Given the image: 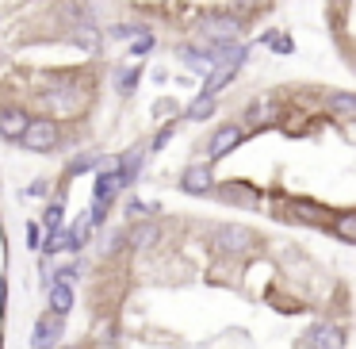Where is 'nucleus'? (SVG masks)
Listing matches in <instances>:
<instances>
[{
    "label": "nucleus",
    "instance_id": "f257e3e1",
    "mask_svg": "<svg viewBox=\"0 0 356 349\" xmlns=\"http://www.w3.org/2000/svg\"><path fill=\"white\" fill-rule=\"evenodd\" d=\"M241 27L245 24H241L238 12H203L195 31H200V39L207 47H226V42H234L241 35Z\"/></svg>",
    "mask_w": 356,
    "mask_h": 349
},
{
    "label": "nucleus",
    "instance_id": "f03ea898",
    "mask_svg": "<svg viewBox=\"0 0 356 349\" xmlns=\"http://www.w3.org/2000/svg\"><path fill=\"white\" fill-rule=\"evenodd\" d=\"M58 142H62V131H58L54 119H27L24 134H19V146L31 150V154H54Z\"/></svg>",
    "mask_w": 356,
    "mask_h": 349
},
{
    "label": "nucleus",
    "instance_id": "7ed1b4c3",
    "mask_svg": "<svg viewBox=\"0 0 356 349\" xmlns=\"http://www.w3.org/2000/svg\"><path fill=\"white\" fill-rule=\"evenodd\" d=\"M85 88L81 85H50L47 93H42V104H47L54 116H77L81 104H85Z\"/></svg>",
    "mask_w": 356,
    "mask_h": 349
},
{
    "label": "nucleus",
    "instance_id": "20e7f679",
    "mask_svg": "<svg viewBox=\"0 0 356 349\" xmlns=\"http://www.w3.org/2000/svg\"><path fill=\"white\" fill-rule=\"evenodd\" d=\"M241 142V127L238 123H226V127H218L215 134H211V142H207V157L211 162H218V157H226L234 146Z\"/></svg>",
    "mask_w": 356,
    "mask_h": 349
},
{
    "label": "nucleus",
    "instance_id": "39448f33",
    "mask_svg": "<svg viewBox=\"0 0 356 349\" xmlns=\"http://www.w3.org/2000/svg\"><path fill=\"white\" fill-rule=\"evenodd\" d=\"M218 246H222L226 254H249V249L257 246V238L245 226H218Z\"/></svg>",
    "mask_w": 356,
    "mask_h": 349
},
{
    "label": "nucleus",
    "instance_id": "423d86ee",
    "mask_svg": "<svg viewBox=\"0 0 356 349\" xmlns=\"http://www.w3.org/2000/svg\"><path fill=\"white\" fill-rule=\"evenodd\" d=\"M180 188H184L188 196H207L211 188H215V177H211L207 165H188L184 177H180Z\"/></svg>",
    "mask_w": 356,
    "mask_h": 349
},
{
    "label": "nucleus",
    "instance_id": "0eeeda50",
    "mask_svg": "<svg viewBox=\"0 0 356 349\" xmlns=\"http://www.w3.org/2000/svg\"><path fill=\"white\" fill-rule=\"evenodd\" d=\"M27 119H31V116H27L24 108H0V139L19 142V134H24Z\"/></svg>",
    "mask_w": 356,
    "mask_h": 349
},
{
    "label": "nucleus",
    "instance_id": "6e6552de",
    "mask_svg": "<svg viewBox=\"0 0 356 349\" xmlns=\"http://www.w3.org/2000/svg\"><path fill=\"white\" fill-rule=\"evenodd\" d=\"M62 341V318L58 315H42L35 326V349H54Z\"/></svg>",
    "mask_w": 356,
    "mask_h": 349
},
{
    "label": "nucleus",
    "instance_id": "1a4fd4ad",
    "mask_svg": "<svg viewBox=\"0 0 356 349\" xmlns=\"http://www.w3.org/2000/svg\"><path fill=\"white\" fill-rule=\"evenodd\" d=\"M307 346L310 349H345V330L341 326H314L307 334Z\"/></svg>",
    "mask_w": 356,
    "mask_h": 349
},
{
    "label": "nucleus",
    "instance_id": "9d476101",
    "mask_svg": "<svg viewBox=\"0 0 356 349\" xmlns=\"http://www.w3.org/2000/svg\"><path fill=\"white\" fill-rule=\"evenodd\" d=\"M70 311H73V288H70V280H54V284H50V315L65 318Z\"/></svg>",
    "mask_w": 356,
    "mask_h": 349
},
{
    "label": "nucleus",
    "instance_id": "9b49d317",
    "mask_svg": "<svg viewBox=\"0 0 356 349\" xmlns=\"http://www.w3.org/2000/svg\"><path fill=\"white\" fill-rule=\"evenodd\" d=\"M325 108L333 111V119H353L356 116V96L353 93H330L325 96Z\"/></svg>",
    "mask_w": 356,
    "mask_h": 349
},
{
    "label": "nucleus",
    "instance_id": "f8f14e48",
    "mask_svg": "<svg viewBox=\"0 0 356 349\" xmlns=\"http://www.w3.org/2000/svg\"><path fill=\"white\" fill-rule=\"evenodd\" d=\"M115 192H119V173H115V162H111V169H104L96 177V203H108Z\"/></svg>",
    "mask_w": 356,
    "mask_h": 349
},
{
    "label": "nucleus",
    "instance_id": "ddd939ff",
    "mask_svg": "<svg viewBox=\"0 0 356 349\" xmlns=\"http://www.w3.org/2000/svg\"><path fill=\"white\" fill-rule=\"evenodd\" d=\"M211 111H215V96H195L192 104H188V119H195V123H203V119H211Z\"/></svg>",
    "mask_w": 356,
    "mask_h": 349
},
{
    "label": "nucleus",
    "instance_id": "4468645a",
    "mask_svg": "<svg viewBox=\"0 0 356 349\" xmlns=\"http://www.w3.org/2000/svg\"><path fill=\"white\" fill-rule=\"evenodd\" d=\"M131 246H154V238H157V223H142V226H134L131 234Z\"/></svg>",
    "mask_w": 356,
    "mask_h": 349
},
{
    "label": "nucleus",
    "instance_id": "2eb2a0df",
    "mask_svg": "<svg viewBox=\"0 0 356 349\" xmlns=\"http://www.w3.org/2000/svg\"><path fill=\"white\" fill-rule=\"evenodd\" d=\"M337 238L341 242H356V215L353 211H345V215L337 219Z\"/></svg>",
    "mask_w": 356,
    "mask_h": 349
},
{
    "label": "nucleus",
    "instance_id": "dca6fc26",
    "mask_svg": "<svg viewBox=\"0 0 356 349\" xmlns=\"http://www.w3.org/2000/svg\"><path fill=\"white\" fill-rule=\"evenodd\" d=\"M138 77H142V70H138V65H131V70H119V93H134Z\"/></svg>",
    "mask_w": 356,
    "mask_h": 349
},
{
    "label": "nucleus",
    "instance_id": "f3484780",
    "mask_svg": "<svg viewBox=\"0 0 356 349\" xmlns=\"http://www.w3.org/2000/svg\"><path fill=\"white\" fill-rule=\"evenodd\" d=\"M172 134H177V119H169V123L157 131V139H154V146H149V150H165V146L172 142Z\"/></svg>",
    "mask_w": 356,
    "mask_h": 349
},
{
    "label": "nucleus",
    "instance_id": "a211bd4d",
    "mask_svg": "<svg viewBox=\"0 0 356 349\" xmlns=\"http://www.w3.org/2000/svg\"><path fill=\"white\" fill-rule=\"evenodd\" d=\"M127 211H131L134 219H142V215H154V211H157V203H142V200H131V208H127Z\"/></svg>",
    "mask_w": 356,
    "mask_h": 349
},
{
    "label": "nucleus",
    "instance_id": "6ab92c4d",
    "mask_svg": "<svg viewBox=\"0 0 356 349\" xmlns=\"http://www.w3.org/2000/svg\"><path fill=\"white\" fill-rule=\"evenodd\" d=\"M149 47H154V35H146V31H142V39L134 42V47H131V54H146Z\"/></svg>",
    "mask_w": 356,
    "mask_h": 349
},
{
    "label": "nucleus",
    "instance_id": "aec40b11",
    "mask_svg": "<svg viewBox=\"0 0 356 349\" xmlns=\"http://www.w3.org/2000/svg\"><path fill=\"white\" fill-rule=\"evenodd\" d=\"M81 277V265H65V269H58L54 280H77Z\"/></svg>",
    "mask_w": 356,
    "mask_h": 349
},
{
    "label": "nucleus",
    "instance_id": "412c9836",
    "mask_svg": "<svg viewBox=\"0 0 356 349\" xmlns=\"http://www.w3.org/2000/svg\"><path fill=\"white\" fill-rule=\"evenodd\" d=\"M96 165V157L88 154V157H77V162H73V173H85V169H92Z\"/></svg>",
    "mask_w": 356,
    "mask_h": 349
},
{
    "label": "nucleus",
    "instance_id": "4be33fe9",
    "mask_svg": "<svg viewBox=\"0 0 356 349\" xmlns=\"http://www.w3.org/2000/svg\"><path fill=\"white\" fill-rule=\"evenodd\" d=\"M154 111H157L161 119H165V111H172V116H177V104H172V100H157V104H154Z\"/></svg>",
    "mask_w": 356,
    "mask_h": 349
},
{
    "label": "nucleus",
    "instance_id": "5701e85b",
    "mask_svg": "<svg viewBox=\"0 0 356 349\" xmlns=\"http://www.w3.org/2000/svg\"><path fill=\"white\" fill-rule=\"evenodd\" d=\"M253 8H257V0H234L230 12H253Z\"/></svg>",
    "mask_w": 356,
    "mask_h": 349
},
{
    "label": "nucleus",
    "instance_id": "b1692460",
    "mask_svg": "<svg viewBox=\"0 0 356 349\" xmlns=\"http://www.w3.org/2000/svg\"><path fill=\"white\" fill-rule=\"evenodd\" d=\"M27 246H31V249H35V246H39V226H35V223H31V226H27Z\"/></svg>",
    "mask_w": 356,
    "mask_h": 349
},
{
    "label": "nucleus",
    "instance_id": "393cba45",
    "mask_svg": "<svg viewBox=\"0 0 356 349\" xmlns=\"http://www.w3.org/2000/svg\"><path fill=\"white\" fill-rule=\"evenodd\" d=\"M70 349H73V346H70Z\"/></svg>",
    "mask_w": 356,
    "mask_h": 349
}]
</instances>
